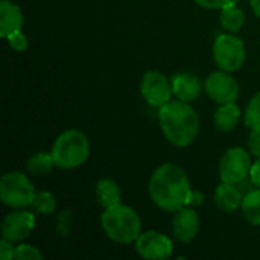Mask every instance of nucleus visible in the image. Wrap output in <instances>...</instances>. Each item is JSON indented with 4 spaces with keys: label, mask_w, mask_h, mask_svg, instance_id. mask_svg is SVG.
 <instances>
[{
    "label": "nucleus",
    "mask_w": 260,
    "mask_h": 260,
    "mask_svg": "<svg viewBox=\"0 0 260 260\" xmlns=\"http://www.w3.org/2000/svg\"><path fill=\"white\" fill-rule=\"evenodd\" d=\"M148 190L152 203L158 209L177 212L187 206L192 187L183 168L174 163H165L151 175Z\"/></svg>",
    "instance_id": "1"
},
{
    "label": "nucleus",
    "mask_w": 260,
    "mask_h": 260,
    "mask_svg": "<svg viewBox=\"0 0 260 260\" xmlns=\"http://www.w3.org/2000/svg\"><path fill=\"white\" fill-rule=\"evenodd\" d=\"M158 123L169 143L178 148L189 146L198 136L200 117L197 111L180 99L169 101L158 108Z\"/></svg>",
    "instance_id": "2"
},
{
    "label": "nucleus",
    "mask_w": 260,
    "mask_h": 260,
    "mask_svg": "<svg viewBox=\"0 0 260 260\" xmlns=\"http://www.w3.org/2000/svg\"><path fill=\"white\" fill-rule=\"evenodd\" d=\"M102 230L108 239L117 244L136 242L142 233V221L137 212L122 203L108 207L101 216Z\"/></svg>",
    "instance_id": "3"
},
{
    "label": "nucleus",
    "mask_w": 260,
    "mask_h": 260,
    "mask_svg": "<svg viewBox=\"0 0 260 260\" xmlns=\"http://www.w3.org/2000/svg\"><path fill=\"white\" fill-rule=\"evenodd\" d=\"M52 155L55 165L61 169H76L82 166L90 155L87 136L79 129H66L56 137L52 146Z\"/></svg>",
    "instance_id": "4"
},
{
    "label": "nucleus",
    "mask_w": 260,
    "mask_h": 260,
    "mask_svg": "<svg viewBox=\"0 0 260 260\" xmlns=\"http://www.w3.org/2000/svg\"><path fill=\"white\" fill-rule=\"evenodd\" d=\"M35 189L30 180L18 171L8 172L0 180V200L12 209H24L32 204Z\"/></svg>",
    "instance_id": "5"
},
{
    "label": "nucleus",
    "mask_w": 260,
    "mask_h": 260,
    "mask_svg": "<svg viewBox=\"0 0 260 260\" xmlns=\"http://www.w3.org/2000/svg\"><path fill=\"white\" fill-rule=\"evenodd\" d=\"M247 53L244 41L235 34H221L213 43V59L221 70L236 72L245 62Z\"/></svg>",
    "instance_id": "6"
},
{
    "label": "nucleus",
    "mask_w": 260,
    "mask_h": 260,
    "mask_svg": "<svg viewBox=\"0 0 260 260\" xmlns=\"http://www.w3.org/2000/svg\"><path fill=\"white\" fill-rule=\"evenodd\" d=\"M251 168V152L241 146H235L227 149L219 161V178L222 183L239 184L250 177Z\"/></svg>",
    "instance_id": "7"
},
{
    "label": "nucleus",
    "mask_w": 260,
    "mask_h": 260,
    "mask_svg": "<svg viewBox=\"0 0 260 260\" xmlns=\"http://www.w3.org/2000/svg\"><path fill=\"white\" fill-rule=\"evenodd\" d=\"M204 90L207 96L218 105L236 102L239 98V84L230 75V72L218 70L207 76L204 82Z\"/></svg>",
    "instance_id": "8"
},
{
    "label": "nucleus",
    "mask_w": 260,
    "mask_h": 260,
    "mask_svg": "<svg viewBox=\"0 0 260 260\" xmlns=\"http://www.w3.org/2000/svg\"><path fill=\"white\" fill-rule=\"evenodd\" d=\"M140 93L143 99L155 108L168 104L171 101V96L174 94L171 81L157 70H151L143 75L140 82Z\"/></svg>",
    "instance_id": "9"
},
{
    "label": "nucleus",
    "mask_w": 260,
    "mask_h": 260,
    "mask_svg": "<svg viewBox=\"0 0 260 260\" xmlns=\"http://www.w3.org/2000/svg\"><path fill=\"white\" fill-rule=\"evenodd\" d=\"M136 251L140 257L148 260H163L171 257L174 251L172 241L155 230L143 232L136 241Z\"/></svg>",
    "instance_id": "10"
},
{
    "label": "nucleus",
    "mask_w": 260,
    "mask_h": 260,
    "mask_svg": "<svg viewBox=\"0 0 260 260\" xmlns=\"http://www.w3.org/2000/svg\"><path fill=\"white\" fill-rule=\"evenodd\" d=\"M35 227V212L27 210H15L2 222V238L11 242H23Z\"/></svg>",
    "instance_id": "11"
},
{
    "label": "nucleus",
    "mask_w": 260,
    "mask_h": 260,
    "mask_svg": "<svg viewBox=\"0 0 260 260\" xmlns=\"http://www.w3.org/2000/svg\"><path fill=\"white\" fill-rule=\"evenodd\" d=\"M200 230V216L193 207L186 206L175 212L172 221V233L175 239L181 244L192 242Z\"/></svg>",
    "instance_id": "12"
},
{
    "label": "nucleus",
    "mask_w": 260,
    "mask_h": 260,
    "mask_svg": "<svg viewBox=\"0 0 260 260\" xmlns=\"http://www.w3.org/2000/svg\"><path fill=\"white\" fill-rule=\"evenodd\" d=\"M172 93L183 102L195 101L201 93V81L192 72H180L171 78Z\"/></svg>",
    "instance_id": "13"
},
{
    "label": "nucleus",
    "mask_w": 260,
    "mask_h": 260,
    "mask_svg": "<svg viewBox=\"0 0 260 260\" xmlns=\"http://www.w3.org/2000/svg\"><path fill=\"white\" fill-rule=\"evenodd\" d=\"M23 21V11L18 5L11 0L0 2V35L3 38L21 30Z\"/></svg>",
    "instance_id": "14"
},
{
    "label": "nucleus",
    "mask_w": 260,
    "mask_h": 260,
    "mask_svg": "<svg viewBox=\"0 0 260 260\" xmlns=\"http://www.w3.org/2000/svg\"><path fill=\"white\" fill-rule=\"evenodd\" d=\"M244 193L236 184L222 183L215 190V204L225 213H233L241 209Z\"/></svg>",
    "instance_id": "15"
},
{
    "label": "nucleus",
    "mask_w": 260,
    "mask_h": 260,
    "mask_svg": "<svg viewBox=\"0 0 260 260\" xmlns=\"http://www.w3.org/2000/svg\"><path fill=\"white\" fill-rule=\"evenodd\" d=\"M241 108L236 102H229V104H221L218 105L215 114H213V122L215 126L219 131L229 133L236 128L238 122L241 120Z\"/></svg>",
    "instance_id": "16"
},
{
    "label": "nucleus",
    "mask_w": 260,
    "mask_h": 260,
    "mask_svg": "<svg viewBox=\"0 0 260 260\" xmlns=\"http://www.w3.org/2000/svg\"><path fill=\"white\" fill-rule=\"evenodd\" d=\"M122 192L119 184L114 180L110 178H102L96 184V200L101 207L108 209L120 203Z\"/></svg>",
    "instance_id": "17"
},
{
    "label": "nucleus",
    "mask_w": 260,
    "mask_h": 260,
    "mask_svg": "<svg viewBox=\"0 0 260 260\" xmlns=\"http://www.w3.org/2000/svg\"><path fill=\"white\" fill-rule=\"evenodd\" d=\"M241 212L244 215V218L254 227H260V189L254 187L253 190H250L244 200H242V206H241Z\"/></svg>",
    "instance_id": "18"
},
{
    "label": "nucleus",
    "mask_w": 260,
    "mask_h": 260,
    "mask_svg": "<svg viewBox=\"0 0 260 260\" xmlns=\"http://www.w3.org/2000/svg\"><path fill=\"white\" fill-rule=\"evenodd\" d=\"M219 21H221V26L227 32L235 34V32L242 29V26L245 23V14L236 5H230V6H225L221 9Z\"/></svg>",
    "instance_id": "19"
},
{
    "label": "nucleus",
    "mask_w": 260,
    "mask_h": 260,
    "mask_svg": "<svg viewBox=\"0 0 260 260\" xmlns=\"http://www.w3.org/2000/svg\"><path fill=\"white\" fill-rule=\"evenodd\" d=\"M55 166L52 152H37L27 160V171L34 175H47Z\"/></svg>",
    "instance_id": "20"
},
{
    "label": "nucleus",
    "mask_w": 260,
    "mask_h": 260,
    "mask_svg": "<svg viewBox=\"0 0 260 260\" xmlns=\"http://www.w3.org/2000/svg\"><path fill=\"white\" fill-rule=\"evenodd\" d=\"M32 210L38 215H52L56 210V198L52 192L38 190L30 204Z\"/></svg>",
    "instance_id": "21"
},
{
    "label": "nucleus",
    "mask_w": 260,
    "mask_h": 260,
    "mask_svg": "<svg viewBox=\"0 0 260 260\" xmlns=\"http://www.w3.org/2000/svg\"><path fill=\"white\" fill-rule=\"evenodd\" d=\"M244 122L248 128L260 125V91L256 93L247 104L244 111Z\"/></svg>",
    "instance_id": "22"
},
{
    "label": "nucleus",
    "mask_w": 260,
    "mask_h": 260,
    "mask_svg": "<svg viewBox=\"0 0 260 260\" xmlns=\"http://www.w3.org/2000/svg\"><path fill=\"white\" fill-rule=\"evenodd\" d=\"M15 259L17 260H43V254L38 248L29 244L20 242V245L15 248Z\"/></svg>",
    "instance_id": "23"
},
{
    "label": "nucleus",
    "mask_w": 260,
    "mask_h": 260,
    "mask_svg": "<svg viewBox=\"0 0 260 260\" xmlns=\"http://www.w3.org/2000/svg\"><path fill=\"white\" fill-rule=\"evenodd\" d=\"M6 40H8V44H9L14 50H17V52H23V50H26L27 46H29L27 37H26L21 30H18V32H15V34H12V35H9Z\"/></svg>",
    "instance_id": "24"
},
{
    "label": "nucleus",
    "mask_w": 260,
    "mask_h": 260,
    "mask_svg": "<svg viewBox=\"0 0 260 260\" xmlns=\"http://www.w3.org/2000/svg\"><path fill=\"white\" fill-rule=\"evenodd\" d=\"M250 137H248V149L253 157L259 158L260 157V125L250 128Z\"/></svg>",
    "instance_id": "25"
},
{
    "label": "nucleus",
    "mask_w": 260,
    "mask_h": 260,
    "mask_svg": "<svg viewBox=\"0 0 260 260\" xmlns=\"http://www.w3.org/2000/svg\"><path fill=\"white\" fill-rule=\"evenodd\" d=\"M70 218H72V215H70V210L69 209L62 210L58 215V225H56L58 235H61V236H67L69 235V230H70Z\"/></svg>",
    "instance_id": "26"
},
{
    "label": "nucleus",
    "mask_w": 260,
    "mask_h": 260,
    "mask_svg": "<svg viewBox=\"0 0 260 260\" xmlns=\"http://www.w3.org/2000/svg\"><path fill=\"white\" fill-rule=\"evenodd\" d=\"M239 0H195L197 5L206 9H222L230 5H236Z\"/></svg>",
    "instance_id": "27"
},
{
    "label": "nucleus",
    "mask_w": 260,
    "mask_h": 260,
    "mask_svg": "<svg viewBox=\"0 0 260 260\" xmlns=\"http://www.w3.org/2000/svg\"><path fill=\"white\" fill-rule=\"evenodd\" d=\"M15 248H17V247H14V242H11V241L2 238V241H0V259H15Z\"/></svg>",
    "instance_id": "28"
},
{
    "label": "nucleus",
    "mask_w": 260,
    "mask_h": 260,
    "mask_svg": "<svg viewBox=\"0 0 260 260\" xmlns=\"http://www.w3.org/2000/svg\"><path fill=\"white\" fill-rule=\"evenodd\" d=\"M204 203V195L200 192V190H192L190 195H189V201H187V206L190 207H198Z\"/></svg>",
    "instance_id": "29"
},
{
    "label": "nucleus",
    "mask_w": 260,
    "mask_h": 260,
    "mask_svg": "<svg viewBox=\"0 0 260 260\" xmlns=\"http://www.w3.org/2000/svg\"><path fill=\"white\" fill-rule=\"evenodd\" d=\"M250 178L254 183V186L260 189V157L253 163V168H251V172H250Z\"/></svg>",
    "instance_id": "30"
},
{
    "label": "nucleus",
    "mask_w": 260,
    "mask_h": 260,
    "mask_svg": "<svg viewBox=\"0 0 260 260\" xmlns=\"http://www.w3.org/2000/svg\"><path fill=\"white\" fill-rule=\"evenodd\" d=\"M250 6H251V11L256 14V17L260 18V0H250Z\"/></svg>",
    "instance_id": "31"
}]
</instances>
